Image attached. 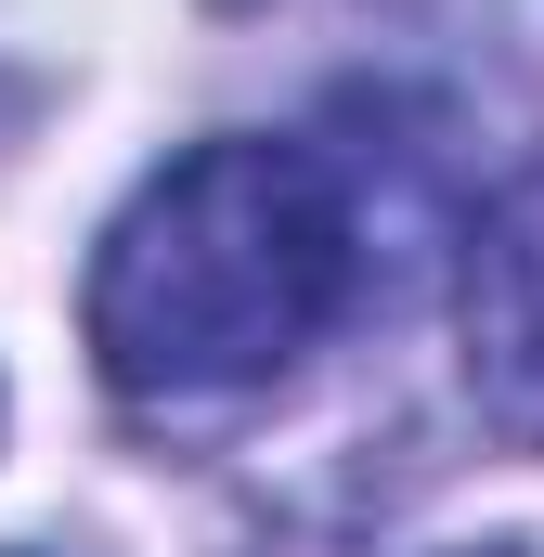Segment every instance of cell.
<instances>
[{"label":"cell","instance_id":"6da1fadb","mask_svg":"<svg viewBox=\"0 0 544 557\" xmlns=\"http://www.w3.org/2000/svg\"><path fill=\"white\" fill-rule=\"evenodd\" d=\"M363 298V208L337 156L272 131L182 143L131 208L104 221L78 337L104 389L143 416H208L285 389Z\"/></svg>","mask_w":544,"mask_h":557},{"label":"cell","instance_id":"7a4b0ae2","mask_svg":"<svg viewBox=\"0 0 544 557\" xmlns=\"http://www.w3.org/2000/svg\"><path fill=\"white\" fill-rule=\"evenodd\" d=\"M454 337H467V389H480V416L544 454V156L467 221Z\"/></svg>","mask_w":544,"mask_h":557},{"label":"cell","instance_id":"3957f363","mask_svg":"<svg viewBox=\"0 0 544 557\" xmlns=\"http://www.w3.org/2000/svg\"><path fill=\"white\" fill-rule=\"evenodd\" d=\"M454 557H544V545H454Z\"/></svg>","mask_w":544,"mask_h":557}]
</instances>
